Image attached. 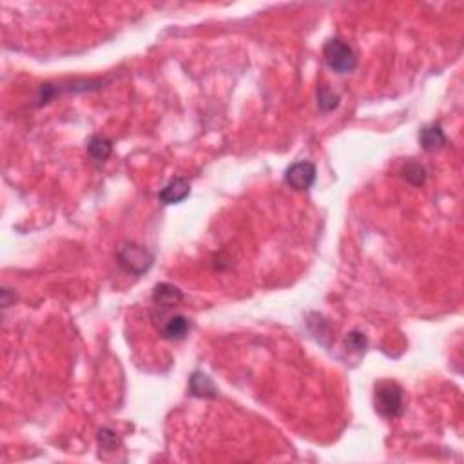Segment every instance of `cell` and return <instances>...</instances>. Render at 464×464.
Listing matches in <instances>:
<instances>
[{
	"mask_svg": "<svg viewBox=\"0 0 464 464\" xmlns=\"http://www.w3.org/2000/svg\"><path fill=\"white\" fill-rule=\"evenodd\" d=\"M374 406L381 417L396 419L403 414V388L396 381H379L374 390Z\"/></svg>",
	"mask_w": 464,
	"mask_h": 464,
	"instance_id": "1",
	"label": "cell"
},
{
	"mask_svg": "<svg viewBox=\"0 0 464 464\" xmlns=\"http://www.w3.org/2000/svg\"><path fill=\"white\" fill-rule=\"evenodd\" d=\"M323 57L324 62L332 71L339 75H347L352 73L357 66V57L347 42L341 38H330L323 45Z\"/></svg>",
	"mask_w": 464,
	"mask_h": 464,
	"instance_id": "2",
	"label": "cell"
},
{
	"mask_svg": "<svg viewBox=\"0 0 464 464\" xmlns=\"http://www.w3.org/2000/svg\"><path fill=\"white\" fill-rule=\"evenodd\" d=\"M117 262L124 272L131 276H142L153 267L154 257L145 247L138 244H126L118 248Z\"/></svg>",
	"mask_w": 464,
	"mask_h": 464,
	"instance_id": "3",
	"label": "cell"
},
{
	"mask_svg": "<svg viewBox=\"0 0 464 464\" xmlns=\"http://www.w3.org/2000/svg\"><path fill=\"white\" fill-rule=\"evenodd\" d=\"M315 165L312 162H296L285 172V184L294 190H308L315 181Z\"/></svg>",
	"mask_w": 464,
	"mask_h": 464,
	"instance_id": "4",
	"label": "cell"
},
{
	"mask_svg": "<svg viewBox=\"0 0 464 464\" xmlns=\"http://www.w3.org/2000/svg\"><path fill=\"white\" fill-rule=\"evenodd\" d=\"M184 301V292L178 287L171 283H160L154 287L153 290V305L160 308V312L174 308L176 305H180Z\"/></svg>",
	"mask_w": 464,
	"mask_h": 464,
	"instance_id": "5",
	"label": "cell"
},
{
	"mask_svg": "<svg viewBox=\"0 0 464 464\" xmlns=\"http://www.w3.org/2000/svg\"><path fill=\"white\" fill-rule=\"evenodd\" d=\"M189 194H190L189 181L185 180V178H174V180L169 181V184L160 190L158 200H160V203H163V205H174V203L184 202Z\"/></svg>",
	"mask_w": 464,
	"mask_h": 464,
	"instance_id": "6",
	"label": "cell"
},
{
	"mask_svg": "<svg viewBox=\"0 0 464 464\" xmlns=\"http://www.w3.org/2000/svg\"><path fill=\"white\" fill-rule=\"evenodd\" d=\"M419 144L423 145V149L426 153H433V151H439L447 145V135H444L439 124H430L419 131Z\"/></svg>",
	"mask_w": 464,
	"mask_h": 464,
	"instance_id": "7",
	"label": "cell"
},
{
	"mask_svg": "<svg viewBox=\"0 0 464 464\" xmlns=\"http://www.w3.org/2000/svg\"><path fill=\"white\" fill-rule=\"evenodd\" d=\"M189 320L185 317V315H169L163 324L160 327V334H162L165 339H171V341H180L184 339L187 334H189Z\"/></svg>",
	"mask_w": 464,
	"mask_h": 464,
	"instance_id": "8",
	"label": "cell"
},
{
	"mask_svg": "<svg viewBox=\"0 0 464 464\" xmlns=\"http://www.w3.org/2000/svg\"><path fill=\"white\" fill-rule=\"evenodd\" d=\"M189 390L193 396L205 397V399L218 396V387L214 384V381L207 374L200 372V370L193 372V375H190Z\"/></svg>",
	"mask_w": 464,
	"mask_h": 464,
	"instance_id": "9",
	"label": "cell"
},
{
	"mask_svg": "<svg viewBox=\"0 0 464 464\" xmlns=\"http://www.w3.org/2000/svg\"><path fill=\"white\" fill-rule=\"evenodd\" d=\"M87 153L95 163H104L113 153V142L104 136H93L87 144Z\"/></svg>",
	"mask_w": 464,
	"mask_h": 464,
	"instance_id": "10",
	"label": "cell"
},
{
	"mask_svg": "<svg viewBox=\"0 0 464 464\" xmlns=\"http://www.w3.org/2000/svg\"><path fill=\"white\" fill-rule=\"evenodd\" d=\"M401 176L403 180H406L410 185L419 187V185H423L424 181H426V169L417 162H408L401 169Z\"/></svg>",
	"mask_w": 464,
	"mask_h": 464,
	"instance_id": "11",
	"label": "cell"
},
{
	"mask_svg": "<svg viewBox=\"0 0 464 464\" xmlns=\"http://www.w3.org/2000/svg\"><path fill=\"white\" fill-rule=\"evenodd\" d=\"M339 105V95H336L329 86L321 84L317 89V107L321 113H332Z\"/></svg>",
	"mask_w": 464,
	"mask_h": 464,
	"instance_id": "12",
	"label": "cell"
},
{
	"mask_svg": "<svg viewBox=\"0 0 464 464\" xmlns=\"http://www.w3.org/2000/svg\"><path fill=\"white\" fill-rule=\"evenodd\" d=\"M345 345L354 352H365L366 347H368V339H366L365 334L359 332V330H352V332H348L347 338H345Z\"/></svg>",
	"mask_w": 464,
	"mask_h": 464,
	"instance_id": "13",
	"label": "cell"
},
{
	"mask_svg": "<svg viewBox=\"0 0 464 464\" xmlns=\"http://www.w3.org/2000/svg\"><path fill=\"white\" fill-rule=\"evenodd\" d=\"M98 442H100V447L104 448V450H113V448L118 444V439H117V435L111 432V430L105 428L100 432Z\"/></svg>",
	"mask_w": 464,
	"mask_h": 464,
	"instance_id": "14",
	"label": "cell"
}]
</instances>
